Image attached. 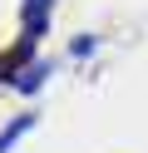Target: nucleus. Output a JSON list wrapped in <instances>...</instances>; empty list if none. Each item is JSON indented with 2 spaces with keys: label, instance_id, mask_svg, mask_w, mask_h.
I'll list each match as a JSON object with an SVG mask.
<instances>
[{
  "label": "nucleus",
  "instance_id": "nucleus-1",
  "mask_svg": "<svg viewBox=\"0 0 148 153\" xmlns=\"http://www.w3.org/2000/svg\"><path fill=\"white\" fill-rule=\"evenodd\" d=\"M49 15H54V0H25V15H20V50L10 54V64H30V54H35V45L49 35Z\"/></svg>",
  "mask_w": 148,
  "mask_h": 153
},
{
  "label": "nucleus",
  "instance_id": "nucleus-2",
  "mask_svg": "<svg viewBox=\"0 0 148 153\" xmlns=\"http://www.w3.org/2000/svg\"><path fill=\"white\" fill-rule=\"evenodd\" d=\"M49 74H54V64H45V59H30V64H20V69H15L10 89H20V94H39Z\"/></svg>",
  "mask_w": 148,
  "mask_h": 153
},
{
  "label": "nucleus",
  "instance_id": "nucleus-3",
  "mask_svg": "<svg viewBox=\"0 0 148 153\" xmlns=\"http://www.w3.org/2000/svg\"><path fill=\"white\" fill-rule=\"evenodd\" d=\"M30 128H35V114H15V119H10L5 128H0V153H10V148H15V143L25 138Z\"/></svg>",
  "mask_w": 148,
  "mask_h": 153
},
{
  "label": "nucleus",
  "instance_id": "nucleus-4",
  "mask_svg": "<svg viewBox=\"0 0 148 153\" xmlns=\"http://www.w3.org/2000/svg\"><path fill=\"white\" fill-rule=\"evenodd\" d=\"M94 50H99V40H94V35H79V40L69 45V54H74V59H84V54H94Z\"/></svg>",
  "mask_w": 148,
  "mask_h": 153
}]
</instances>
